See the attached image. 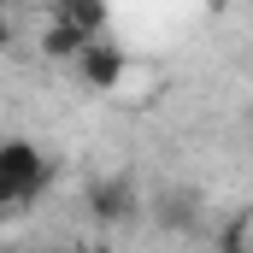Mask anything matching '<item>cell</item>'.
<instances>
[{
  "mask_svg": "<svg viewBox=\"0 0 253 253\" xmlns=\"http://www.w3.org/2000/svg\"><path fill=\"white\" fill-rule=\"evenodd\" d=\"M12 47V24H6V12H0V53Z\"/></svg>",
  "mask_w": 253,
  "mask_h": 253,
  "instance_id": "obj_8",
  "label": "cell"
},
{
  "mask_svg": "<svg viewBox=\"0 0 253 253\" xmlns=\"http://www.w3.org/2000/svg\"><path fill=\"white\" fill-rule=\"evenodd\" d=\"M53 24H59V30H71L77 42H100V30H106V6L65 0V6H53Z\"/></svg>",
  "mask_w": 253,
  "mask_h": 253,
  "instance_id": "obj_4",
  "label": "cell"
},
{
  "mask_svg": "<svg viewBox=\"0 0 253 253\" xmlns=\"http://www.w3.org/2000/svg\"><path fill=\"white\" fill-rule=\"evenodd\" d=\"M88 212H94V224H129V218H135V183L100 177V183L88 189Z\"/></svg>",
  "mask_w": 253,
  "mask_h": 253,
  "instance_id": "obj_3",
  "label": "cell"
},
{
  "mask_svg": "<svg viewBox=\"0 0 253 253\" xmlns=\"http://www.w3.org/2000/svg\"><path fill=\"white\" fill-rule=\"evenodd\" d=\"M159 212H165V224H171V230H189V194H183V189L165 194V200H159Z\"/></svg>",
  "mask_w": 253,
  "mask_h": 253,
  "instance_id": "obj_6",
  "label": "cell"
},
{
  "mask_svg": "<svg viewBox=\"0 0 253 253\" xmlns=\"http://www.w3.org/2000/svg\"><path fill=\"white\" fill-rule=\"evenodd\" d=\"M18 206H24V200H18V194H12V189H6V183H0V218H12Z\"/></svg>",
  "mask_w": 253,
  "mask_h": 253,
  "instance_id": "obj_7",
  "label": "cell"
},
{
  "mask_svg": "<svg viewBox=\"0 0 253 253\" xmlns=\"http://www.w3.org/2000/svg\"><path fill=\"white\" fill-rule=\"evenodd\" d=\"M0 183L18 194V200H36L47 189V159L36 141H0Z\"/></svg>",
  "mask_w": 253,
  "mask_h": 253,
  "instance_id": "obj_1",
  "label": "cell"
},
{
  "mask_svg": "<svg viewBox=\"0 0 253 253\" xmlns=\"http://www.w3.org/2000/svg\"><path fill=\"white\" fill-rule=\"evenodd\" d=\"M83 47H88V42H77L71 30H59V24H53V30L42 36V53H53V59H77Z\"/></svg>",
  "mask_w": 253,
  "mask_h": 253,
  "instance_id": "obj_5",
  "label": "cell"
},
{
  "mask_svg": "<svg viewBox=\"0 0 253 253\" xmlns=\"http://www.w3.org/2000/svg\"><path fill=\"white\" fill-rule=\"evenodd\" d=\"M77 71H83V83H88V88L112 94V88L124 83V71H129V65H124V47H112V42L100 36V42H88V47L77 53Z\"/></svg>",
  "mask_w": 253,
  "mask_h": 253,
  "instance_id": "obj_2",
  "label": "cell"
}]
</instances>
